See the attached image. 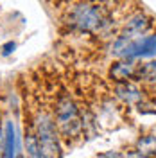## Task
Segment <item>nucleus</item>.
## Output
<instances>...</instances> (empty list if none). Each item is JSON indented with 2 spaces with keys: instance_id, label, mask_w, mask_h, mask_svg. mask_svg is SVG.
Segmentation results:
<instances>
[{
  "instance_id": "f257e3e1",
  "label": "nucleus",
  "mask_w": 156,
  "mask_h": 158,
  "mask_svg": "<svg viewBox=\"0 0 156 158\" xmlns=\"http://www.w3.org/2000/svg\"><path fill=\"white\" fill-rule=\"evenodd\" d=\"M34 133L38 138L39 149L43 158H61V142H59V131L56 128L54 118L50 117L47 111H38L34 118Z\"/></svg>"
},
{
  "instance_id": "f03ea898",
  "label": "nucleus",
  "mask_w": 156,
  "mask_h": 158,
  "mask_svg": "<svg viewBox=\"0 0 156 158\" xmlns=\"http://www.w3.org/2000/svg\"><path fill=\"white\" fill-rule=\"evenodd\" d=\"M54 122L59 135H63L65 138H76L83 131V118H81L79 108L68 95L59 97V101L56 102Z\"/></svg>"
},
{
  "instance_id": "7ed1b4c3",
  "label": "nucleus",
  "mask_w": 156,
  "mask_h": 158,
  "mask_svg": "<svg viewBox=\"0 0 156 158\" xmlns=\"http://www.w3.org/2000/svg\"><path fill=\"white\" fill-rule=\"evenodd\" d=\"M70 22L79 31L95 32V31H99L102 27L104 16H102V11L99 9L97 6H93V4H79L72 11Z\"/></svg>"
},
{
  "instance_id": "20e7f679",
  "label": "nucleus",
  "mask_w": 156,
  "mask_h": 158,
  "mask_svg": "<svg viewBox=\"0 0 156 158\" xmlns=\"http://www.w3.org/2000/svg\"><path fill=\"white\" fill-rule=\"evenodd\" d=\"M149 27H151V22H149L142 13H137V15H133V16L126 22L124 36H127V38H142V34H144Z\"/></svg>"
},
{
  "instance_id": "39448f33",
  "label": "nucleus",
  "mask_w": 156,
  "mask_h": 158,
  "mask_svg": "<svg viewBox=\"0 0 156 158\" xmlns=\"http://www.w3.org/2000/svg\"><path fill=\"white\" fill-rule=\"evenodd\" d=\"M115 94H117L118 99H122L127 104H135L142 99V92L138 86L131 85V83H118L115 86Z\"/></svg>"
},
{
  "instance_id": "423d86ee",
  "label": "nucleus",
  "mask_w": 156,
  "mask_h": 158,
  "mask_svg": "<svg viewBox=\"0 0 156 158\" xmlns=\"http://www.w3.org/2000/svg\"><path fill=\"white\" fill-rule=\"evenodd\" d=\"M16 135H14V126L13 122L7 120L4 128V158H16Z\"/></svg>"
},
{
  "instance_id": "0eeeda50",
  "label": "nucleus",
  "mask_w": 156,
  "mask_h": 158,
  "mask_svg": "<svg viewBox=\"0 0 156 158\" xmlns=\"http://www.w3.org/2000/svg\"><path fill=\"white\" fill-rule=\"evenodd\" d=\"M109 76H111V79H115L117 83H126L127 79H131L135 76V65L131 61L115 63L111 67V70H109Z\"/></svg>"
},
{
  "instance_id": "6e6552de",
  "label": "nucleus",
  "mask_w": 156,
  "mask_h": 158,
  "mask_svg": "<svg viewBox=\"0 0 156 158\" xmlns=\"http://www.w3.org/2000/svg\"><path fill=\"white\" fill-rule=\"evenodd\" d=\"M25 155H27V158H43L38 138H36V133L32 129L25 131Z\"/></svg>"
},
{
  "instance_id": "1a4fd4ad",
  "label": "nucleus",
  "mask_w": 156,
  "mask_h": 158,
  "mask_svg": "<svg viewBox=\"0 0 156 158\" xmlns=\"http://www.w3.org/2000/svg\"><path fill=\"white\" fill-rule=\"evenodd\" d=\"M137 149L144 156H156V137L154 135H146L137 142Z\"/></svg>"
},
{
  "instance_id": "9d476101",
  "label": "nucleus",
  "mask_w": 156,
  "mask_h": 158,
  "mask_svg": "<svg viewBox=\"0 0 156 158\" xmlns=\"http://www.w3.org/2000/svg\"><path fill=\"white\" fill-rule=\"evenodd\" d=\"M156 54V34L154 36H146L140 40V50L138 56H153Z\"/></svg>"
},
{
  "instance_id": "9b49d317",
  "label": "nucleus",
  "mask_w": 156,
  "mask_h": 158,
  "mask_svg": "<svg viewBox=\"0 0 156 158\" xmlns=\"http://www.w3.org/2000/svg\"><path fill=\"white\" fill-rule=\"evenodd\" d=\"M140 77H144L149 83H156V61H149L140 69Z\"/></svg>"
},
{
  "instance_id": "f8f14e48",
  "label": "nucleus",
  "mask_w": 156,
  "mask_h": 158,
  "mask_svg": "<svg viewBox=\"0 0 156 158\" xmlns=\"http://www.w3.org/2000/svg\"><path fill=\"white\" fill-rule=\"evenodd\" d=\"M104 158H127L126 155H122V153H118V151H108Z\"/></svg>"
},
{
  "instance_id": "ddd939ff",
  "label": "nucleus",
  "mask_w": 156,
  "mask_h": 158,
  "mask_svg": "<svg viewBox=\"0 0 156 158\" xmlns=\"http://www.w3.org/2000/svg\"><path fill=\"white\" fill-rule=\"evenodd\" d=\"M14 47H16V45H14L13 41H9L7 45H4V50H2V54H4V56H7V54H11V52L14 50Z\"/></svg>"
},
{
  "instance_id": "4468645a",
  "label": "nucleus",
  "mask_w": 156,
  "mask_h": 158,
  "mask_svg": "<svg viewBox=\"0 0 156 158\" xmlns=\"http://www.w3.org/2000/svg\"><path fill=\"white\" fill-rule=\"evenodd\" d=\"M0 158H4V131L0 128Z\"/></svg>"
},
{
  "instance_id": "2eb2a0df",
  "label": "nucleus",
  "mask_w": 156,
  "mask_h": 158,
  "mask_svg": "<svg viewBox=\"0 0 156 158\" xmlns=\"http://www.w3.org/2000/svg\"><path fill=\"white\" fill-rule=\"evenodd\" d=\"M127 158H149V156H144V155H140L138 151H133V153H129Z\"/></svg>"
}]
</instances>
